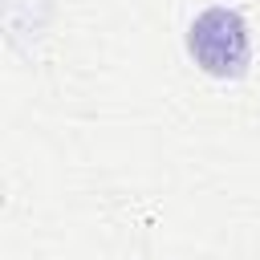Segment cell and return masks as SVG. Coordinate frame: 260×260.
<instances>
[{
	"label": "cell",
	"mask_w": 260,
	"mask_h": 260,
	"mask_svg": "<svg viewBox=\"0 0 260 260\" xmlns=\"http://www.w3.org/2000/svg\"><path fill=\"white\" fill-rule=\"evenodd\" d=\"M187 49L195 65L211 77H244L252 61L248 24L236 8H207L187 28Z\"/></svg>",
	"instance_id": "1"
}]
</instances>
